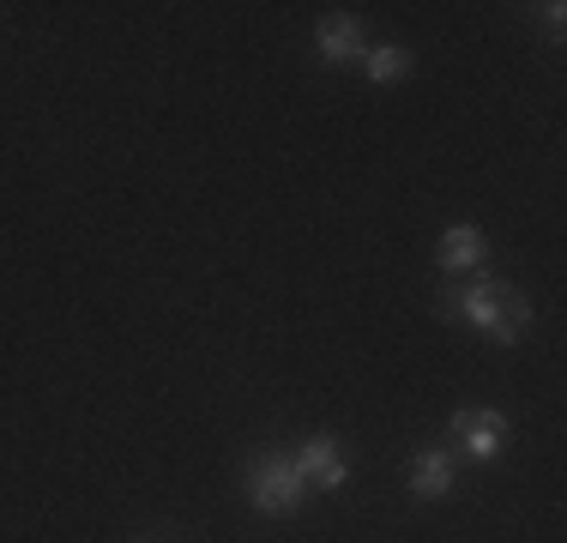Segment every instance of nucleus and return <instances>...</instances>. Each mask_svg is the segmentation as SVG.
I'll return each instance as SVG.
<instances>
[{"label": "nucleus", "mask_w": 567, "mask_h": 543, "mask_svg": "<svg viewBox=\"0 0 567 543\" xmlns=\"http://www.w3.org/2000/svg\"><path fill=\"white\" fill-rule=\"evenodd\" d=\"M248 501L254 513H266V520H284V513H296L308 501V483L302 471H296L290 453H254L248 465Z\"/></svg>", "instance_id": "nucleus-1"}, {"label": "nucleus", "mask_w": 567, "mask_h": 543, "mask_svg": "<svg viewBox=\"0 0 567 543\" xmlns=\"http://www.w3.org/2000/svg\"><path fill=\"white\" fill-rule=\"evenodd\" d=\"M502 296H507V278L471 272L465 284H441V290H435V315L441 320H458V326H471V332L489 338L495 315H502Z\"/></svg>", "instance_id": "nucleus-2"}, {"label": "nucleus", "mask_w": 567, "mask_h": 543, "mask_svg": "<svg viewBox=\"0 0 567 543\" xmlns=\"http://www.w3.org/2000/svg\"><path fill=\"white\" fill-rule=\"evenodd\" d=\"M507 434H513V423L502 411H453V423H447V441L458 447L465 459H477V465H495V459L507 453Z\"/></svg>", "instance_id": "nucleus-3"}, {"label": "nucleus", "mask_w": 567, "mask_h": 543, "mask_svg": "<svg viewBox=\"0 0 567 543\" xmlns=\"http://www.w3.org/2000/svg\"><path fill=\"white\" fill-rule=\"evenodd\" d=\"M296 471H302L308 489H320V495H339L350 483V453L339 434H308L302 447H296Z\"/></svg>", "instance_id": "nucleus-4"}, {"label": "nucleus", "mask_w": 567, "mask_h": 543, "mask_svg": "<svg viewBox=\"0 0 567 543\" xmlns=\"http://www.w3.org/2000/svg\"><path fill=\"white\" fill-rule=\"evenodd\" d=\"M315 43H320V61L327 66H362V54H369V37H362L357 12H320Z\"/></svg>", "instance_id": "nucleus-5"}, {"label": "nucleus", "mask_w": 567, "mask_h": 543, "mask_svg": "<svg viewBox=\"0 0 567 543\" xmlns=\"http://www.w3.org/2000/svg\"><path fill=\"white\" fill-rule=\"evenodd\" d=\"M458 489V459L453 447H423V453L411 459V495L416 501H447Z\"/></svg>", "instance_id": "nucleus-6"}, {"label": "nucleus", "mask_w": 567, "mask_h": 543, "mask_svg": "<svg viewBox=\"0 0 567 543\" xmlns=\"http://www.w3.org/2000/svg\"><path fill=\"white\" fill-rule=\"evenodd\" d=\"M483 260H489V236H483L477 224H453L447 236L435 242L441 272H483Z\"/></svg>", "instance_id": "nucleus-7"}, {"label": "nucleus", "mask_w": 567, "mask_h": 543, "mask_svg": "<svg viewBox=\"0 0 567 543\" xmlns=\"http://www.w3.org/2000/svg\"><path fill=\"white\" fill-rule=\"evenodd\" d=\"M537 326V303L519 290V284H507V296H502V315H495V326H489V338L495 345H519L525 332Z\"/></svg>", "instance_id": "nucleus-8"}, {"label": "nucleus", "mask_w": 567, "mask_h": 543, "mask_svg": "<svg viewBox=\"0 0 567 543\" xmlns=\"http://www.w3.org/2000/svg\"><path fill=\"white\" fill-rule=\"evenodd\" d=\"M416 54L404 43H369V54H362V73L374 79V85H399V79H411Z\"/></svg>", "instance_id": "nucleus-9"}, {"label": "nucleus", "mask_w": 567, "mask_h": 543, "mask_svg": "<svg viewBox=\"0 0 567 543\" xmlns=\"http://www.w3.org/2000/svg\"><path fill=\"white\" fill-rule=\"evenodd\" d=\"M544 24H549V37H561V24H567V7H561V0H549V7H544Z\"/></svg>", "instance_id": "nucleus-10"}]
</instances>
